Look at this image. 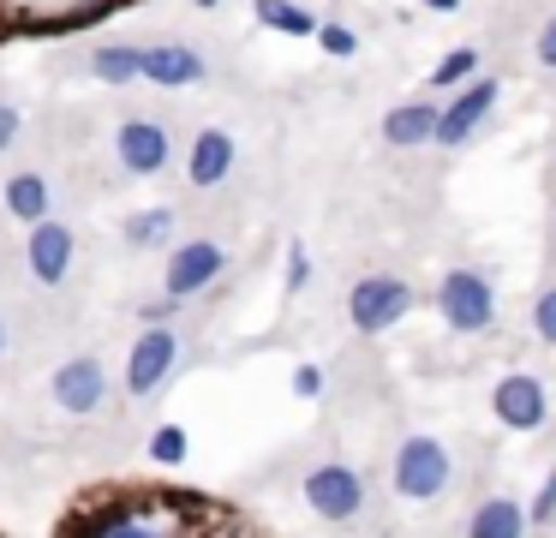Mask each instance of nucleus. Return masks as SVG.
I'll return each mask as SVG.
<instances>
[{"instance_id": "1", "label": "nucleus", "mask_w": 556, "mask_h": 538, "mask_svg": "<svg viewBox=\"0 0 556 538\" xmlns=\"http://www.w3.org/2000/svg\"><path fill=\"white\" fill-rule=\"evenodd\" d=\"M389 485H395V497H407V502H437L448 485H455V454H448V442L407 437L395 449V461H389Z\"/></svg>"}, {"instance_id": "2", "label": "nucleus", "mask_w": 556, "mask_h": 538, "mask_svg": "<svg viewBox=\"0 0 556 538\" xmlns=\"http://www.w3.org/2000/svg\"><path fill=\"white\" fill-rule=\"evenodd\" d=\"M437 317L455 335H484L496 323V287L484 270H448L437 281Z\"/></svg>"}, {"instance_id": "3", "label": "nucleus", "mask_w": 556, "mask_h": 538, "mask_svg": "<svg viewBox=\"0 0 556 538\" xmlns=\"http://www.w3.org/2000/svg\"><path fill=\"white\" fill-rule=\"evenodd\" d=\"M413 311V287L401 275H359L348 293V323L359 335H383Z\"/></svg>"}, {"instance_id": "4", "label": "nucleus", "mask_w": 556, "mask_h": 538, "mask_svg": "<svg viewBox=\"0 0 556 538\" xmlns=\"http://www.w3.org/2000/svg\"><path fill=\"white\" fill-rule=\"evenodd\" d=\"M305 509L317 514V521H359L365 514V478H359V466H348V461H324V466H312L305 473Z\"/></svg>"}, {"instance_id": "5", "label": "nucleus", "mask_w": 556, "mask_h": 538, "mask_svg": "<svg viewBox=\"0 0 556 538\" xmlns=\"http://www.w3.org/2000/svg\"><path fill=\"white\" fill-rule=\"evenodd\" d=\"M222 270H228V251L216 246V239H186L180 251L168 258V275H162V293L180 305V299H198L204 287L222 281Z\"/></svg>"}, {"instance_id": "6", "label": "nucleus", "mask_w": 556, "mask_h": 538, "mask_svg": "<svg viewBox=\"0 0 556 538\" xmlns=\"http://www.w3.org/2000/svg\"><path fill=\"white\" fill-rule=\"evenodd\" d=\"M491 413L503 430H539L551 418V395H544V383L532 371H508L491 389Z\"/></svg>"}, {"instance_id": "7", "label": "nucleus", "mask_w": 556, "mask_h": 538, "mask_svg": "<svg viewBox=\"0 0 556 538\" xmlns=\"http://www.w3.org/2000/svg\"><path fill=\"white\" fill-rule=\"evenodd\" d=\"M114 155H121V167L132 179H150V174H162V167H168L174 138H168V126H162V120L132 114V120H121V132H114Z\"/></svg>"}, {"instance_id": "8", "label": "nucleus", "mask_w": 556, "mask_h": 538, "mask_svg": "<svg viewBox=\"0 0 556 538\" xmlns=\"http://www.w3.org/2000/svg\"><path fill=\"white\" fill-rule=\"evenodd\" d=\"M174 365H180V335L174 329H144L132 341V359H126V395H132V401L156 395Z\"/></svg>"}, {"instance_id": "9", "label": "nucleus", "mask_w": 556, "mask_h": 538, "mask_svg": "<svg viewBox=\"0 0 556 538\" xmlns=\"http://www.w3.org/2000/svg\"><path fill=\"white\" fill-rule=\"evenodd\" d=\"M496 96H503V84H496V78H472L467 90H455V96L443 102V126H437V143H443V150H460V143H467L472 132L491 120Z\"/></svg>"}, {"instance_id": "10", "label": "nucleus", "mask_w": 556, "mask_h": 538, "mask_svg": "<svg viewBox=\"0 0 556 538\" xmlns=\"http://www.w3.org/2000/svg\"><path fill=\"white\" fill-rule=\"evenodd\" d=\"M49 389H54V406H61V413L85 418V413H97V406L109 401V371H102V359L78 353V359H66V365L54 371Z\"/></svg>"}, {"instance_id": "11", "label": "nucleus", "mask_w": 556, "mask_h": 538, "mask_svg": "<svg viewBox=\"0 0 556 538\" xmlns=\"http://www.w3.org/2000/svg\"><path fill=\"white\" fill-rule=\"evenodd\" d=\"M25 263L42 287H61L66 270H73V227L66 222H37L25 239Z\"/></svg>"}, {"instance_id": "12", "label": "nucleus", "mask_w": 556, "mask_h": 538, "mask_svg": "<svg viewBox=\"0 0 556 538\" xmlns=\"http://www.w3.org/2000/svg\"><path fill=\"white\" fill-rule=\"evenodd\" d=\"M78 538H174V533H162L144 502L126 497V502H109V509L85 514V521H78Z\"/></svg>"}, {"instance_id": "13", "label": "nucleus", "mask_w": 556, "mask_h": 538, "mask_svg": "<svg viewBox=\"0 0 556 538\" xmlns=\"http://www.w3.org/2000/svg\"><path fill=\"white\" fill-rule=\"evenodd\" d=\"M233 155H240V150H233V138H228V132L204 126V132L192 138V155H186V179H192L198 191L222 186V179L233 174Z\"/></svg>"}, {"instance_id": "14", "label": "nucleus", "mask_w": 556, "mask_h": 538, "mask_svg": "<svg viewBox=\"0 0 556 538\" xmlns=\"http://www.w3.org/2000/svg\"><path fill=\"white\" fill-rule=\"evenodd\" d=\"M437 126H443V108L401 102V108L383 114V143L389 150H419V143H437Z\"/></svg>"}, {"instance_id": "15", "label": "nucleus", "mask_w": 556, "mask_h": 538, "mask_svg": "<svg viewBox=\"0 0 556 538\" xmlns=\"http://www.w3.org/2000/svg\"><path fill=\"white\" fill-rule=\"evenodd\" d=\"M204 54L198 48H186V42H156V48H144V78L150 84H162V90H180V84H198L204 78Z\"/></svg>"}, {"instance_id": "16", "label": "nucleus", "mask_w": 556, "mask_h": 538, "mask_svg": "<svg viewBox=\"0 0 556 538\" xmlns=\"http://www.w3.org/2000/svg\"><path fill=\"white\" fill-rule=\"evenodd\" d=\"M527 533H532V514L515 497H484L467 514V538H527Z\"/></svg>"}, {"instance_id": "17", "label": "nucleus", "mask_w": 556, "mask_h": 538, "mask_svg": "<svg viewBox=\"0 0 556 538\" xmlns=\"http://www.w3.org/2000/svg\"><path fill=\"white\" fill-rule=\"evenodd\" d=\"M0 198H7V210H13L18 222H30V227H37V222H49V179H42L37 167H25V174H13Z\"/></svg>"}, {"instance_id": "18", "label": "nucleus", "mask_w": 556, "mask_h": 538, "mask_svg": "<svg viewBox=\"0 0 556 538\" xmlns=\"http://www.w3.org/2000/svg\"><path fill=\"white\" fill-rule=\"evenodd\" d=\"M90 72H97L102 84H132L144 78V48H126V42H109L90 54Z\"/></svg>"}, {"instance_id": "19", "label": "nucleus", "mask_w": 556, "mask_h": 538, "mask_svg": "<svg viewBox=\"0 0 556 538\" xmlns=\"http://www.w3.org/2000/svg\"><path fill=\"white\" fill-rule=\"evenodd\" d=\"M252 12H257V24H269V30H281V36H317L324 30V18L293 7V0H257Z\"/></svg>"}, {"instance_id": "20", "label": "nucleus", "mask_w": 556, "mask_h": 538, "mask_svg": "<svg viewBox=\"0 0 556 538\" xmlns=\"http://www.w3.org/2000/svg\"><path fill=\"white\" fill-rule=\"evenodd\" d=\"M472 78H479V48H448L425 84H431V90H467Z\"/></svg>"}, {"instance_id": "21", "label": "nucleus", "mask_w": 556, "mask_h": 538, "mask_svg": "<svg viewBox=\"0 0 556 538\" xmlns=\"http://www.w3.org/2000/svg\"><path fill=\"white\" fill-rule=\"evenodd\" d=\"M174 234V210H138L132 222H126V246L150 251V246H168Z\"/></svg>"}, {"instance_id": "22", "label": "nucleus", "mask_w": 556, "mask_h": 538, "mask_svg": "<svg viewBox=\"0 0 556 538\" xmlns=\"http://www.w3.org/2000/svg\"><path fill=\"white\" fill-rule=\"evenodd\" d=\"M186 454H192V437H186L180 425H156V430H150V461H156V466H186Z\"/></svg>"}, {"instance_id": "23", "label": "nucleus", "mask_w": 556, "mask_h": 538, "mask_svg": "<svg viewBox=\"0 0 556 538\" xmlns=\"http://www.w3.org/2000/svg\"><path fill=\"white\" fill-rule=\"evenodd\" d=\"M532 335H539L544 347H556V287H544V293L532 299Z\"/></svg>"}, {"instance_id": "24", "label": "nucleus", "mask_w": 556, "mask_h": 538, "mask_svg": "<svg viewBox=\"0 0 556 538\" xmlns=\"http://www.w3.org/2000/svg\"><path fill=\"white\" fill-rule=\"evenodd\" d=\"M527 514H532V526H551L556 521V466L544 473V485H539V497L527 502Z\"/></svg>"}, {"instance_id": "25", "label": "nucleus", "mask_w": 556, "mask_h": 538, "mask_svg": "<svg viewBox=\"0 0 556 538\" xmlns=\"http://www.w3.org/2000/svg\"><path fill=\"white\" fill-rule=\"evenodd\" d=\"M317 42H324V54H336V60L359 54V36H353L348 24H324V30H317Z\"/></svg>"}, {"instance_id": "26", "label": "nucleus", "mask_w": 556, "mask_h": 538, "mask_svg": "<svg viewBox=\"0 0 556 538\" xmlns=\"http://www.w3.org/2000/svg\"><path fill=\"white\" fill-rule=\"evenodd\" d=\"M300 287H312V251L293 239L288 246V293H300Z\"/></svg>"}, {"instance_id": "27", "label": "nucleus", "mask_w": 556, "mask_h": 538, "mask_svg": "<svg viewBox=\"0 0 556 538\" xmlns=\"http://www.w3.org/2000/svg\"><path fill=\"white\" fill-rule=\"evenodd\" d=\"M293 395H300V401H317V395H324V371L300 365V371H293Z\"/></svg>"}, {"instance_id": "28", "label": "nucleus", "mask_w": 556, "mask_h": 538, "mask_svg": "<svg viewBox=\"0 0 556 538\" xmlns=\"http://www.w3.org/2000/svg\"><path fill=\"white\" fill-rule=\"evenodd\" d=\"M532 54H539V66H551V72H556V18L539 30V42H532Z\"/></svg>"}, {"instance_id": "29", "label": "nucleus", "mask_w": 556, "mask_h": 538, "mask_svg": "<svg viewBox=\"0 0 556 538\" xmlns=\"http://www.w3.org/2000/svg\"><path fill=\"white\" fill-rule=\"evenodd\" d=\"M18 126H25V114H18L13 102H0V150H7V143L18 138Z\"/></svg>"}, {"instance_id": "30", "label": "nucleus", "mask_w": 556, "mask_h": 538, "mask_svg": "<svg viewBox=\"0 0 556 538\" xmlns=\"http://www.w3.org/2000/svg\"><path fill=\"white\" fill-rule=\"evenodd\" d=\"M419 7H431V12H460V0H419Z\"/></svg>"}, {"instance_id": "31", "label": "nucleus", "mask_w": 556, "mask_h": 538, "mask_svg": "<svg viewBox=\"0 0 556 538\" xmlns=\"http://www.w3.org/2000/svg\"><path fill=\"white\" fill-rule=\"evenodd\" d=\"M192 7H204V12H216V7H222V0H192Z\"/></svg>"}, {"instance_id": "32", "label": "nucleus", "mask_w": 556, "mask_h": 538, "mask_svg": "<svg viewBox=\"0 0 556 538\" xmlns=\"http://www.w3.org/2000/svg\"><path fill=\"white\" fill-rule=\"evenodd\" d=\"M0 347H7V323H0Z\"/></svg>"}]
</instances>
